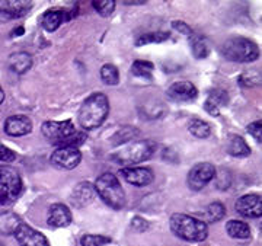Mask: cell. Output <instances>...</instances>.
Returning <instances> with one entry per match:
<instances>
[{
    "label": "cell",
    "mask_w": 262,
    "mask_h": 246,
    "mask_svg": "<svg viewBox=\"0 0 262 246\" xmlns=\"http://www.w3.org/2000/svg\"><path fill=\"white\" fill-rule=\"evenodd\" d=\"M108 114H110V101L105 95L98 92L84 99V102L79 109L77 120L80 127L89 131L101 127L105 123Z\"/></svg>",
    "instance_id": "6da1fadb"
},
{
    "label": "cell",
    "mask_w": 262,
    "mask_h": 246,
    "mask_svg": "<svg viewBox=\"0 0 262 246\" xmlns=\"http://www.w3.org/2000/svg\"><path fill=\"white\" fill-rule=\"evenodd\" d=\"M156 151V143L151 140H139L120 146L110 154V159L122 166H130L136 163L149 161Z\"/></svg>",
    "instance_id": "7a4b0ae2"
},
{
    "label": "cell",
    "mask_w": 262,
    "mask_h": 246,
    "mask_svg": "<svg viewBox=\"0 0 262 246\" xmlns=\"http://www.w3.org/2000/svg\"><path fill=\"white\" fill-rule=\"evenodd\" d=\"M170 230L175 236H178L182 240L187 242H203L208 236V227L198 218L177 213L170 217Z\"/></svg>",
    "instance_id": "3957f363"
},
{
    "label": "cell",
    "mask_w": 262,
    "mask_h": 246,
    "mask_svg": "<svg viewBox=\"0 0 262 246\" xmlns=\"http://www.w3.org/2000/svg\"><path fill=\"white\" fill-rule=\"evenodd\" d=\"M94 188L103 203L114 210H121L125 206V194L120 180L111 172L102 173L95 182Z\"/></svg>",
    "instance_id": "277c9868"
},
{
    "label": "cell",
    "mask_w": 262,
    "mask_h": 246,
    "mask_svg": "<svg viewBox=\"0 0 262 246\" xmlns=\"http://www.w3.org/2000/svg\"><path fill=\"white\" fill-rule=\"evenodd\" d=\"M222 53L226 60L234 63H251L259 57L258 46L244 37L229 38L222 47Z\"/></svg>",
    "instance_id": "5b68a950"
},
{
    "label": "cell",
    "mask_w": 262,
    "mask_h": 246,
    "mask_svg": "<svg viewBox=\"0 0 262 246\" xmlns=\"http://www.w3.org/2000/svg\"><path fill=\"white\" fill-rule=\"evenodd\" d=\"M22 194V180L12 168L0 166V206H9Z\"/></svg>",
    "instance_id": "8992f818"
},
{
    "label": "cell",
    "mask_w": 262,
    "mask_h": 246,
    "mask_svg": "<svg viewBox=\"0 0 262 246\" xmlns=\"http://www.w3.org/2000/svg\"><path fill=\"white\" fill-rule=\"evenodd\" d=\"M42 136L53 143V144H60L61 142L67 140L76 132V127L73 121L66 120V121H47L41 127Z\"/></svg>",
    "instance_id": "52a82bcc"
},
{
    "label": "cell",
    "mask_w": 262,
    "mask_h": 246,
    "mask_svg": "<svg viewBox=\"0 0 262 246\" xmlns=\"http://www.w3.org/2000/svg\"><path fill=\"white\" fill-rule=\"evenodd\" d=\"M215 178V168L211 163H198L188 172L187 184L192 191H201L208 182Z\"/></svg>",
    "instance_id": "ba28073f"
},
{
    "label": "cell",
    "mask_w": 262,
    "mask_h": 246,
    "mask_svg": "<svg viewBox=\"0 0 262 246\" xmlns=\"http://www.w3.org/2000/svg\"><path fill=\"white\" fill-rule=\"evenodd\" d=\"M82 161V153L79 149L75 147H58L57 150L53 151L50 162L53 166L58 169L72 170Z\"/></svg>",
    "instance_id": "9c48e42d"
},
{
    "label": "cell",
    "mask_w": 262,
    "mask_h": 246,
    "mask_svg": "<svg viewBox=\"0 0 262 246\" xmlns=\"http://www.w3.org/2000/svg\"><path fill=\"white\" fill-rule=\"evenodd\" d=\"M236 211L244 216V217L249 218H258L262 216V201L261 195L258 194H246L242 195L241 198H237L236 204H234Z\"/></svg>",
    "instance_id": "30bf717a"
},
{
    "label": "cell",
    "mask_w": 262,
    "mask_h": 246,
    "mask_svg": "<svg viewBox=\"0 0 262 246\" xmlns=\"http://www.w3.org/2000/svg\"><path fill=\"white\" fill-rule=\"evenodd\" d=\"M120 175L134 187H147L155 181V173L149 168H131V166H127V168L120 169Z\"/></svg>",
    "instance_id": "8fae6325"
},
{
    "label": "cell",
    "mask_w": 262,
    "mask_h": 246,
    "mask_svg": "<svg viewBox=\"0 0 262 246\" xmlns=\"http://www.w3.org/2000/svg\"><path fill=\"white\" fill-rule=\"evenodd\" d=\"M196 95H198V91L195 86L187 80L175 82L169 86L166 91V96L173 102H189L195 99Z\"/></svg>",
    "instance_id": "7c38bea8"
},
{
    "label": "cell",
    "mask_w": 262,
    "mask_h": 246,
    "mask_svg": "<svg viewBox=\"0 0 262 246\" xmlns=\"http://www.w3.org/2000/svg\"><path fill=\"white\" fill-rule=\"evenodd\" d=\"M15 237L20 246H48L47 237L25 223H20L16 229Z\"/></svg>",
    "instance_id": "4fadbf2b"
},
{
    "label": "cell",
    "mask_w": 262,
    "mask_h": 246,
    "mask_svg": "<svg viewBox=\"0 0 262 246\" xmlns=\"http://www.w3.org/2000/svg\"><path fill=\"white\" fill-rule=\"evenodd\" d=\"M32 131V121L27 115H12L5 121V132L12 137H22Z\"/></svg>",
    "instance_id": "5bb4252c"
},
{
    "label": "cell",
    "mask_w": 262,
    "mask_h": 246,
    "mask_svg": "<svg viewBox=\"0 0 262 246\" xmlns=\"http://www.w3.org/2000/svg\"><path fill=\"white\" fill-rule=\"evenodd\" d=\"M72 211L64 204H53L48 210L47 223L51 227H67L72 223Z\"/></svg>",
    "instance_id": "9a60e30c"
},
{
    "label": "cell",
    "mask_w": 262,
    "mask_h": 246,
    "mask_svg": "<svg viewBox=\"0 0 262 246\" xmlns=\"http://www.w3.org/2000/svg\"><path fill=\"white\" fill-rule=\"evenodd\" d=\"M227 104H229V94L225 89H213L204 102V109L210 115L217 117L220 114V106H226Z\"/></svg>",
    "instance_id": "2e32d148"
},
{
    "label": "cell",
    "mask_w": 262,
    "mask_h": 246,
    "mask_svg": "<svg viewBox=\"0 0 262 246\" xmlns=\"http://www.w3.org/2000/svg\"><path fill=\"white\" fill-rule=\"evenodd\" d=\"M95 195V188L92 184L89 182H80L79 185H76L72 195H70V199H72V204L75 207H84L88 206L92 199H94Z\"/></svg>",
    "instance_id": "e0dca14e"
},
{
    "label": "cell",
    "mask_w": 262,
    "mask_h": 246,
    "mask_svg": "<svg viewBox=\"0 0 262 246\" xmlns=\"http://www.w3.org/2000/svg\"><path fill=\"white\" fill-rule=\"evenodd\" d=\"M8 64H9V69L13 73L24 75L32 67V57L29 56L28 53H25V51L13 53V54L9 56Z\"/></svg>",
    "instance_id": "ac0fdd59"
},
{
    "label": "cell",
    "mask_w": 262,
    "mask_h": 246,
    "mask_svg": "<svg viewBox=\"0 0 262 246\" xmlns=\"http://www.w3.org/2000/svg\"><path fill=\"white\" fill-rule=\"evenodd\" d=\"M31 9V2H0V13L9 18H20Z\"/></svg>",
    "instance_id": "d6986e66"
},
{
    "label": "cell",
    "mask_w": 262,
    "mask_h": 246,
    "mask_svg": "<svg viewBox=\"0 0 262 246\" xmlns=\"http://www.w3.org/2000/svg\"><path fill=\"white\" fill-rule=\"evenodd\" d=\"M226 150L230 156H234V158H246L251 154V147L241 136H230Z\"/></svg>",
    "instance_id": "ffe728a7"
},
{
    "label": "cell",
    "mask_w": 262,
    "mask_h": 246,
    "mask_svg": "<svg viewBox=\"0 0 262 246\" xmlns=\"http://www.w3.org/2000/svg\"><path fill=\"white\" fill-rule=\"evenodd\" d=\"M20 223H22V220L15 213H12V211L0 213V233L2 235H5V236L15 235Z\"/></svg>",
    "instance_id": "44dd1931"
},
{
    "label": "cell",
    "mask_w": 262,
    "mask_h": 246,
    "mask_svg": "<svg viewBox=\"0 0 262 246\" xmlns=\"http://www.w3.org/2000/svg\"><path fill=\"white\" fill-rule=\"evenodd\" d=\"M226 232H227L229 236L233 237V239H248V237L251 236L249 226L245 221H241V220H230V221H227Z\"/></svg>",
    "instance_id": "7402d4cb"
},
{
    "label": "cell",
    "mask_w": 262,
    "mask_h": 246,
    "mask_svg": "<svg viewBox=\"0 0 262 246\" xmlns=\"http://www.w3.org/2000/svg\"><path fill=\"white\" fill-rule=\"evenodd\" d=\"M64 20V12L61 10H48L42 16V27L48 32H54Z\"/></svg>",
    "instance_id": "603a6c76"
},
{
    "label": "cell",
    "mask_w": 262,
    "mask_h": 246,
    "mask_svg": "<svg viewBox=\"0 0 262 246\" xmlns=\"http://www.w3.org/2000/svg\"><path fill=\"white\" fill-rule=\"evenodd\" d=\"M153 70H155V64L150 61H146V60H136L131 66L133 76L141 77V79H151Z\"/></svg>",
    "instance_id": "cb8c5ba5"
},
{
    "label": "cell",
    "mask_w": 262,
    "mask_h": 246,
    "mask_svg": "<svg viewBox=\"0 0 262 246\" xmlns=\"http://www.w3.org/2000/svg\"><path fill=\"white\" fill-rule=\"evenodd\" d=\"M188 130L198 139H207L211 134V125L203 120H192L188 125Z\"/></svg>",
    "instance_id": "d4e9b609"
},
{
    "label": "cell",
    "mask_w": 262,
    "mask_h": 246,
    "mask_svg": "<svg viewBox=\"0 0 262 246\" xmlns=\"http://www.w3.org/2000/svg\"><path fill=\"white\" fill-rule=\"evenodd\" d=\"M101 79L105 85L115 86L120 83V73L114 64H103L101 69Z\"/></svg>",
    "instance_id": "484cf974"
},
{
    "label": "cell",
    "mask_w": 262,
    "mask_h": 246,
    "mask_svg": "<svg viewBox=\"0 0 262 246\" xmlns=\"http://www.w3.org/2000/svg\"><path fill=\"white\" fill-rule=\"evenodd\" d=\"M204 214H206V218L208 223H215V221H220L226 216V207L222 203L214 201V203H211L206 208Z\"/></svg>",
    "instance_id": "4316f807"
},
{
    "label": "cell",
    "mask_w": 262,
    "mask_h": 246,
    "mask_svg": "<svg viewBox=\"0 0 262 246\" xmlns=\"http://www.w3.org/2000/svg\"><path fill=\"white\" fill-rule=\"evenodd\" d=\"M189 39H191V48H192V54H194V57H195V58H206V57L208 56V53H210L208 46H207L206 38L192 35Z\"/></svg>",
    "instance_id": "83f0119b"
},
{
    "label": "cell",
    "mask_w": 262,
    "mask_h": 246,
    "mask_svg": "<svg viewBox=\"0 0 262 246\" xmlns=\"http://www.w3.org/2000/svg\"><path fill=\"white\" fill-rule=\"evenodd\" d=\"M169 32H162V31H158V32H149V34H144L141 35L137 41H136V46H146V44H158V42H163V41H168Z\"/></svg>",
    "instance_id": "f1b7e54d"
},
{
    "label": "cell",
    "mask_w": 262,
    "mask_h": 246,
    "mask_svg": "<svg viewBox=\"0 0 262 246\" xmlns=\"http://www.w3.org/2000/svg\"><path fill=\"white\" fill-rule=\"evenodd\" d=\"M94 9L101 15V16H110L115 10V2L114 0H95L92 2Z\"/></svg>",
    "instance_id": "f546056e"
},
{
    "label": "cell",
    "mask_w": 262,
    "mask_h": 246,
    "mask_svg": "<svg viewBox=\"0 0 262 246\" xmlns=\"http://www.w3.org/2000/svg\"><path fill=\"white\" fill-rule=\"evenodd\" d=\"M111 242V239L102 235H84L80 239L82 246H105Z\"/></svg>",
    "instance_id": "4dcf8cb0"
},
{
    "label": "cell",
    "mask_w": 262,
    "mask_h": 246,
    "mask_svg": "<svg viewBox=\"0 0 262 246\" xmlns=\"http://www.w3.org/2000/svg\"><path fill=\"white\" fill-rule=\"evenodd\" d=\"M248 132L252 136L253 139L258 143L262 142V123L261 121H253L248 125Z\"/></svg>",
    "instance_id": "1f68e13d"
},
{
    "label": "cell",
    "mask_w": 262,
    "mask_h": 246,
    "mask_svg": "<svg viewBox=\"0 0 262 246\" xmlns=\"http://www.w3.org/2000/svg\"><path fill=\"white\" fill-rule=\"evenodd\" d=\"M15 159H16V153L0 143V162H13Z\"/></svg>",
    "instance_id": "d6a6232c"
},
{
    "label": "cell",
    "mask_w": 262,
    "mask_h": 246,
    "mask_svg": "<svg viewBox=\"0 0 262 246\" xmlns=\"http://www.w3.org/2000/svg\"><path fill=\"white\" fill-rule=\"evenodd\" d=\"M131 227L137 232H146L149 229V223L141 217H134L131 220Z\"/></svg>",
    "instance_id": "836d02e7"
},
{
    "label": "cell",
    "mask_w": 262,
    "mask_h": 246,
    "mask_svg": "<svg viewBox=\"0 0 262 246\" xmlns=\"http://www.w3.org/2000/svg\"><path fill=\"white\" fill-rule=\"evenodd\" d=\"M172 27L177 29V31H179V32H182V34H185V35H188V37H192L194 34H192V29L188 27L187 24H184V22H181V20H175V22H172Z\"/></svg>",
    "instance_id": "e575fe53"
},
{
    "label": "cell",
    "mask_w": 262,
    "mask_h": 246,
    "mask_svg": "<svg viewBox=\"0 0 262 246\" xmlns=\"http://www.w3.org/2000/svg\"><path fill=\"white\" fill-rule=\"evenodd\" d=\"M3 101H5V92H3V89L0 86V104H3Z\"/></svg>",
    "instance_id": "d590c367"
},
{
    "label": "cell",
    "mask_w": 262,
    "mask_h": 246,
    "mask_svg": "<svg viewBox=\"0 0 262 246\" xmlns=\"http://www.w3.org/2000/svg\"><path fill=\"white\" fill-rule=\"evenodd\" d=\"M20 34H24V28H19L16 32H13V35L16 37V35H20Z\"/></svg>",
    "instance_id": "8d00e7d4"
},
{
    "label": "cell",
    "mask_w": 262,
    "mask_h": 246,
    "mask_svg": "<svg viewBox=\"0 0 262 246\" xmlns=\"http://www.w3.org/2000/svg\"><path fill=\"white\" fill-rule=\"evenodd\" d=\"M0 246H5V245H3V243H2V242H0Z\"/></svg>",
    "instance_id": "74e56055"
}]
</instances>
